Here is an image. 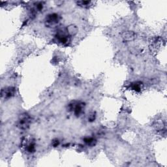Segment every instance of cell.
Instances as JSON below:
<instances>
[{"mask_svg": "<svg viewBox=\"0 0 167 167\" xmlns=\"http://www.w3.org/2000/svg\"><path fill=\"white\" fill-rule=\"evenodd\" d=\"M57 40L59 43L63 45L68 46L71 43V36L67 33L66 28L65 29H59L58 30L56 35H55Z\"/></svg>", "mask_w": 167, "mask_h": 167, "instance_id": "1", "label": "cell"}, {"mask_svg": "<svg viewBox=\"0 0 167 167\" xmlns=\"http://www.w3.org/2000/svg\"><path fill=\"white\" fill-rule=\"evenodd\" d=\"M84 142L89 146H93L96 144V140L92 137H87L84 139Z\"/></svg>", "mask_w": 167, "mask_h": 167, "instance_id": "9", "label": "cell"}, {"mask_svg": "<svg viewBox=\"0 0 167 167\" xmlns=\"http://www.w3.org/2000/svg\"><path fill=\"white\" fill-rule=\"evenodd\" d=\"M84 105L82 103H76L75 102L74 107V113L76 116L78 117L80 116L84 112Z\"/></svg>", "mask_w": 167, "mask_h": 167, "instance_id": "6", "label": "cell"}, {"mask_svg": "<svg viewBox=\"0 0 167 167\" xmlns=\"http://www.w3.org/2000/svg\"><path fill=\"white\" fill-rule=\"evenodd\" d=\"M91 3V2L89 1H81L77 2V3H78V5H79L80 6L84 7H88Z\"/></svg>", "mask_w": 167, "mask_h": 167, "instance_id": "11", "label": "cell"}, {"mask_svg": "<svg viewBox=\"0 0 167 167\" xmlns=\"http://www.w3.org/2000/svg\"><path fill=\"white\" fill-rule=\"evenodd\" d=\"M26 150L29 153H33L35 151V144L33 142H31L26 145Z\"/></svg>", "mask_w": 167, "mask_h": 167, "instance_id": "10", "label": "cell"}, {"mask_svg": "<svg viewBox=\"0 0 167 167\" xmlns=\"http://www.w3.org/2000/svg\"><path fill=\"white\" fill-rule=\"evenodd\" d=\"M16 90L15 88L13 87H8L5 89H2L1 91V98H4L5 99H8L13 97L15 94Z\"/></svg>", "mask_w": 167, "mask_h": 167, "instance_id": "4", "label": "cell"}, {"mask_svg": "<svg viewBox=\"0 0 167 167\" xmlns=\"http://www.w3.org/2000/svg\"><path fill=\"white\" fill-rule=\"evenodd\" d=\"M122 37L125 41H133L137 37V34L133 31H123L122 34Z\"/></svg>", "mask_w": 167, "mask_h": 167, "instance_id": "5", "label": "cell"}, {"mask_svg": "<svg viewBox=\"0 0 167 167\" xmlns=\"http://www.w3.org/2000/svg\"><path fill=\"white\" fill-rule=\"evenodd\" d=\"M95 112H91L90 114L88 116V121L89 122H92L95 120Z\"/></svg>", "mask_w": 167, "mask_h": 167, "instance_id": "12", "label": "cell"}, {"mask_svg": "<svg viewBox=\"0 0 167 167\" xmlns=\"http://www.w3.org/2000/svg\"><path fill=\"white\" fill-rule=\"evenodd\" d=\"M61 20V16L56 13L48 14L45 18V25L48 28H54Z\"/></svg>", "mask_w": 167, "mask_h": 167, "instance_id": "2", "label": "cell"}, {"mask_svg": "<svg viewBox=\"0 0 167 167\" xmlns=\"http://www.w3.org/2000/svg\"><path fill=\"white\" fill-rule=\"evenodd\" d=\"M131 88L133 90L136 91L137 92H139L143 88V84L140 82H135V83H133L131 85Z\"/></svg>", "mask_w": 167, "mask_h": 167, "instance_id": "8", "label": "cell"}, {"mask_svg": "<svg viewBox=\"0 0 167 167\" xmlns=\"http://www.w3.org/2000/svg\"><path fill=\"white\" fill-rule=\"evenodd\" d=\"M31 122L30 116L27 113H23L19 116L18 127L21 129H27Z\"/></svg>", "mask_w": 167, "mask_h": 167, "instance_id": "3", "label": "cell"}, {"mask_svg": "<svg viewBox=\"0 0 167 167\" xmlns=\"http://www.w3.org/2000/svg\"><path fill=\"white\" fill-rule=\"evenodd\" d=\"M52 146H54V147H57V146H59V140H58V139L53 140V141L52 142Z\"/></svg>", "mask_w": 167, "mask_h": 167, "instance_id": "13", "label": "cell"}, {"mask_svg": "<svg viewBox=\"0 0 167 167\" xmlns=\"http://www.w3.org/2000/svg\"><path fill=\"white\" fill-rule=\"evenodd\" d=\"M66 30L67 33H68V34L71 36H71H74L77 33H78V28H77L75 25H73V24H71V25L67 26Z\"/></svg>", "mask_w": 167, "mask_h": 167, "instance_id": "7", "label": "cell"}]
</instances>
